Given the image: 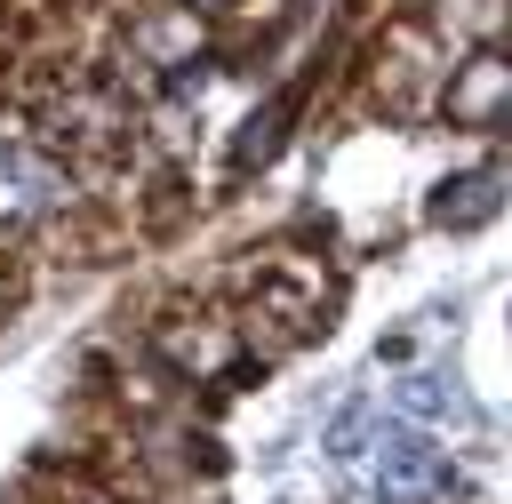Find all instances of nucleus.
Here are the masks:
<instances>
[{
	"label": "nucleus",
	"mask_w": 512,
	"mask_h": 504,
	"mask_svg": "<svg viewBox=\"0 0 512 504\" xmlns=\"http://www.w3.org/2000/svg\"><path fill=\"white\" fill-rule=\"evenodd\" d=\"M440 480H448V464H440V448H432L424 432H392V440H384V456H376V488H384V504L432 496Z\"/></svg>",
	"instance_id": "f257e3e1"
}]
</instances>
